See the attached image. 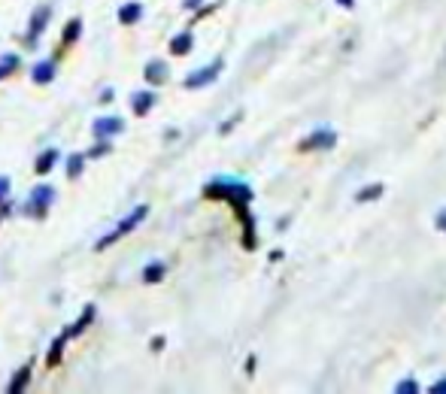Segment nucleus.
Here are the masks:
<instances>
[{
    "label": "nucleus",
    "mask_w": 446,
    "mask_h": 394,
    "mask_svg": "<svg viewBox=\"0 0 446 394\" xmlns=\"http://www.w3.org/2000/svg\"><path fill=\"white\" fill-rule=\"evenodd\" d=\"M207 195L210 197H228L234 207H246L249 200H252V191L243 185V182H228V179H219V182H212V185L207 188Z\"/></svg>",
    "instance_id": "obj_1"
},
{
    "label": "nucleus",
    "mask_w": 446,
    "mask_h": 394,
    "mask_svg": "<svg viewBox=\"0 0 446 394\" xmlns=\"http://www.w3.org/2000/svg\"><path fill=\"white\" fill-rule=\"evenodd\" d=\"M146 216H149V207H137V209H134V212H131V216H128L125 221H119V228L113 230V234H109V237H104V240H100V242H97V249H107V246H109V242H116L119 237H125V234H128V230H131V228H137V225H140V221H143Z\"/></svg>",
    "instance_id": "obj_2"
},
{
    "label": "nucleus",
    "mask_w": 446,
    "mask_h": 394,
    "mask_svg": "<svg viewBox=\"0 0 446 394\" xmlns=\"http://www.w3.org/2000/svg\"><path fill=\"white\" fill-rule=\"evenodd\" d=\"M52 200H55V191L49 185H37L34 191H30V207H34L37 216H43V212L52 207Z\"/></svg>",
    "instance_id": "obj_3"
},
{
    "label": "nucleus",
    "mask_w": 446,
    "mask_h": 394,
    "mask_svg": "<svg viewBox=\"0 0 446 394\" xmlns=\"http://www.w3.org/2000/svg\"><path fill=\"white\" fill-rule=\"evenodd\" d=\"M222 73V61H216L212 67H204V70H198V73H191L188 79H186V88H200V85H207V82H212Z\"/></svg>",
    "instance_id": "obj_4"
},
{
    "label": "nucleus",
    "mask_w": 446,
    "mask_h": 394,
    "mask_svg": "<svg viewBox=\"0 0 446 394\" xmlns=\"http://www.w3.org/2000/svg\"><path fill=\"white\" fill-rule=\"evenodd\" d=\"M337 143V137H334V130H316L313 137H307L301 143V149H328V146H334Z\"/></svg>",
    "instance_id": "obj_5"
},
{
    "label": "nucleus",
    "mask_w": 446,
    "mask_h": 394,
    "mask_svg": "<svg viewBox=\"0 0 446 394\" xmlns=\"http://www.w3.org/2000/svg\"><path fill=\"white\" fill-rule=\"evenodd\" d=\"M121 130H125V121L121 118H97L95 121L97 137H116V134H121Z\"/></svg>",
    "instance_id": "obj_6"
},
{
    "label": "nucleus",
    "mask_w": 446,
    "mask_h": 394,
    "mask_svg": "<svg viewBox=\"0 0 446 394\" xmlns=\"http://www.w3.org/2000/svg\"><path fill=\"white\" fill-rule=\"evenodd\" d=\"M164 76H167V64H164V61H149V67H146L149 85H161V82H164Z\"/></svg>",
    "instance_id": "obj_7"
},
{
    "label": "nucleus",
    "mask_w": 446,
    "mask_h": 394,
    "mask_svg": "<svg viewBox=\"0 0 446 394\" xmlns=\"http://www.w3.org/2000/svg\"><path fill=\"white\" fill-rule=\"evenodd\" d=\"M140 16H143V6H140V4H125V6L119 9V22H121V25L140 22Z\"/></svg>",
    "instance_id": "obj_8"
},
{
    "label": "nucleus",
    "mask_w": 446,
    "mask_h": 394,
    "mask_svg": "<svg viewBox=\"0 0 446 394\" xmlns=\"http://www.w3.org/2000/svg\"><path fill=\"white\" fill-rule=\"evenodd\" d=\"M52 79H55V64H52V61H43V64L34 67V82L37 85H46V82H52Z\"/></svg>",
    "instance_id": "obj_9"
},
{
    "label": "nucleus",
    "mask_w": 446,
    "mask_h": 394,
    "mask_svg": "<svg viewBox=\"0 0 446 394\" xmlns=\"http://www.w3.org/2000/svg\"><path fill=\"white\" fill-rule=\"evenodd\" d=\"M152 104H155V94H152V91H137L134 94V113L137 116H146L152 109Z\"/></svg>",
    "instance_id": "obj_10"
},
{
    "label": "nucleus",
    "mask_w": 446,
    "mask_h": 394,
    "mask_svg": "<svg viewBox=\"0 0 446 394\" xmlns=\"http://www.w3.org/2000/svg\"><path fill=\"white\" fill-rule=\"evenodd\" d=\"M46 18H49V9H46V6L34 13V22H30V30H28V39H30V43H37V37H40V30H43Z\"/></svg>",
    "instance_id": "obj_11"
},
{
    "label": "nucleus",
    "mask_w": 446,
    "mask_h": 394,
    "mask_svg": "<svg viewBox=\"0 0 446 394\" xmlns=\"http://www.w3.org/2000/svg\"><path fill=\"white\" fill-rule=\"evenodd\" d=\"M55 161H58V152L55 149H46L43 155H40V161H37V173H49V170L55 167Z\"/></svg>",
    "instance_id": "obj_12"
},
{
    "label": "nucleus",
    "mask_w": 446,
    "mask_h": 394,
    "mask_svg": "<svg viewBox=\"0 0 446 394\" xmlns=\"http://www.w3.org/2000/svg\"><path fill=\"white\" fill-rule=\"evenodd\" d=\"M188 49H191V34H179L174 43H170V52L174 55H186Z\"/></svg>",
    "instance_id": "obj_13"
},
{
    "label": "nucleus",
    "mask_w": 446,
    "mask_h": 394,
    "mask_svg": "<svg viewBox=\"0 0 446 394\" xmlns=\"http://www.w3.org/2000/svg\"><path fill=\"white\" fill-rule=\"evenodd\" d=\"M161 276H164V264H149L143 270V279L146 282H161Z\"/></svg>",
    "instance_id": "obj_14"
},
{
    "label": "nucleus",
    "mask_w": 446,
    "mask_h": 394,
    "mask_svg": "<svg viewBox=\"0 0 446 394\" xmlns=\"http://www.w3.org/2000/svg\"><path fill=\"white\" fill-rule=\"evenodd\" d=\"M79 30H83V22H79V18H73V22L64 27V43H73V39L79 37Z\"/></svg>",
    "instance_id": "obj_15"
},
{
    "label": "nucleus",
    "mask_w": 446,
    "mask_h": 394,
    "mask_svg": "<svg viewBox=\"0 0 446 394\" xmlns=\"http://www.w3.org/2000/svg\"><path fill=\"white\" fill-rule=\"evenodd\" d=\"M83 161H85L83 155H73V158H70V164H67V176H70V179L83 173Z\"/></svg>",
    "instance_id": "obj_16"
},
{
    "label": "nucleus",
    "mask_w": 446,
    "mask_h": 394,
    "mask_svg": "<svg viewBox=\"0 0 446 394\" xmlns=\"http://www.w3.org/2000/svg\"><path fill=\"white\" fill-rule=\"evenodd\" d=\"M28 376H30V367H22L16 373V379H13V386H9V391H22V386L28 382Z\"/></svg>",
    "instance_id": "obj_17"
},
{
    "label": "nucleus",
    "mask_w": 446,
    "mask_h": 394,
    "mask_svg": "<svg viewBox=\"0 0 446 394\" xmlns=\"http://www.w3.org/2000/svg\"><path fill=\"white\" fill-rule=\"evenodd\" d=\"M16 64H18V58H16V55H6L4 64H0V76H9V73L16 70Z\"/></svg>",
    "instance_id": "obj_18"
},
{
    "label": "nucleus",
    "mask_w": 446,
    "mask_h": 394,
    "mask_svg": "<svg viewBox=\"0 0 446 394\" xmlns=\"http://www.w3.org/2000/svg\"><path fill=\"white\" fill-rule=\"evenodd\" d=\"M64 343H67V337H58V340H55V346L49 349V364H55V361L61 358V346H64Z\"/></svg>",
    "instance_id": "obj_19"
},
{
    "label": "nucleus",
    "mask_w": 446,
    "mask_h": 394,
    "mask_svg": "<svg viewBox=\"0 0 446 394\" xmlns=\"http://www.w3.org/2000/svg\"><path fill=\"white\" fill-rule=\"evenodd\" d=\"M377 195H382V188H380V185H370L368 191H361L358 200H370V197H377Z\"/></svg>",
    "instance_id": "obj_20"
},
{
    "label": "nucleus",
    "mask_w": 446,
    "mask_h": 394,
    "mask_svg": "<svg viewBox=\"0 0 446 394\" xmlns=\"http://www.w3.org/2000/svg\"><path fill=\"white\" fill-rule=\"evenodd\" d=\"M419 386H416V382H413V379H407V382H401V386H398V391H416Z\"/></svg>",
    "instance_id": "obj_21"
},
{
    "label": "nucleus",
    "mask_w": 446,
    "mask_h": 394,
    "mask_svg": "<svg viewBox=\"0 0 446 394\" xmlns=\"http://www.w3.org/2000/svg\"><path fill=\"white\" fill-rule=\"evenodd\" d=\"M109 146L107 143H100V146H95V149H91V158H97V155H104V152H107Z\"/></svg>",
    "instance_id": "obj_22"
},
{
    "label": "nucleus",
    "mask_w": 446,
    "mask_h": 394,
    "mask_svg": "<svg viewBox=\"0 0 446 394\" xmlns=\"http://www.w3.org/2000/svg\"><path fill=\"white\" fill-rule=\"evenodd\" d=\"M6 191H9V179L4 176V179H0V197H4V195H6Z\"/></svg>",
    "instance_id": "obj_23"
},
{
    "label": "nucleus",
    "mask_w": 446,
    "mask_h": 394,
    "mask_svg": "<svg viewBox=\"0 0 446 394\" xmlns=\"http://www.w3.org/2000/svg\"><path fill=\"white\" fill-rule=\"evenodd\" d=\"M438 228H440V230H446V209H443L440 216H438Z\"/></svg>",
    "instance_id": "obj_24"
},
{
    "label": "nucleus",
    "mask_w": 446,
    "mask_h": 394,
    "mask_svg": "<svg viewBox=\"0 0 446 394\" xmlns=\"http://www.w3.org/2000/svg\"><path fill=\"white\" fill-rule=\"evenodd\" d=\"M431 391H446V379H443V382H438V386H431Z\"/></svg>",
    "instance_id": "obj_25"
},
{
    "label": "nucleus",
    "mask_w": 446,
    "mask_h": 394,
    "mask_svg": "<svg viewBox=\"0 0 446 394\" xmlns=\"http://www.w3.org/2000/svg\"><path fill=\"white\" fill-rule=\"evenodd\" d=\"M340 6H356V0H337Z\"/></svg>",
    "instance_id": "obj_26"
},
{
    "label": "nucleus",
    "mask_w": 446,
    "mask_h": 394,
    "mask_svg": "<svg viewBox=\"0 0 446 394\" xmlns=\"http://www.w3.org/2000/svg\"><path fill=\"white\" fill-rule=\"evenodd\" d=\"M198 4H200V0H186V6H188V9H195Z\"/></svg>",
    "instance_id": "obj_27"
}]
</instances>
